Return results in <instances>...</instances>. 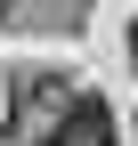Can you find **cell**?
Listing matches in <instances>:
<instances>
[{
	"mask_svg": "<svg viewBox=\"0 0 138 146\" xmlns=\"http://www.w3.org/2000/svg\"><path fill=\"white\" fill-rule=\"evenodd\" d=\"M130 57H138V25H130Z\"/></svg>",
	"mask_w": 138,
	"mask_h": 146,
	"instance_id": "7a4b0ae2",
	"label": "cell"
},
{
	"mask_svg": "<svg viewBox=\"0 0 138 146\" xmlns=\"http://www.w3.org/2000/svg\"><path fill=\"white\" fill-rule=\"evenodd\" d=\"M65 146H114V106L106 98H73L65 106Z\"/></svg>",
	"mask_w": 138,
	"mask_h": 146,
	"instance_id": "6da1fadb",
	"label": "cell"
}]
</instances>
